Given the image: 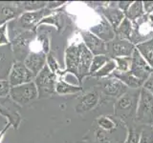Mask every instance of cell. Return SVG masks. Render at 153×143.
Masks as SVG:
<instances>
[{"mask_svg": "<svg viewBox=\"0 0 153 143\" xmlns=\"http://www.w3.org/2000/svg\"><path fill=\"white\" fill-rule=\"evenodd\" d=\"M139 94L140 89L130 90L119 97L114 105L115 116L123 122L135 120Z\"/></svg>", "mask_w": 153, "mask_h": 143, "instance_id": "1", "label": "cell"}, {"mask_svg": "<svg viewBox=\"0 0 153 143\" xmlns=\"http://www.w3.org/2000/svg\"><path fill=\"white\" fill-rule=\"evenodd\" d=\"M135 121L143 126H153V95L143 87L139 94Z\"/></svg>", "mask_w": 153, "mask_h": 143, "instance_id": "2", "label": "cell"}, {"mask_svg": "<svg viewBox=\"0 0 153 143\" xmlns=\"http://www.w3.org/2000/svg\"><path fill=\"white\" fill-rule=\"evenodd\" d=\"M36 31H24L14 36L11 41V46L14 61L24 62L31 52V44L35 40Z\"/></svg>", "mask_w": 153, "mask_h": 143, "instance_id": "3", "label": "cell"}, {"mask_svg": "<svg viewBox=\"0 0 153 143\" xmlns=\"http://www.w3.org/2000/svg\"><path fill=\"white\" fill-rule=\"evenodd\" d=\"M33 82H35L38 92V98H46L51 95L56 94V74H55L49 69L47 64L35 77Z\"/></svg>", "mask_w": 153, "mask_h": 143, "instance_id": "4", "label": "cell"}, {"mask_svg": "<svg viewBox=\"0 0 153 143\" xmlns=\"http://www.w3.org/2000/svg\"><path fill=\"white\" fill-rule=\"evenodd\" d=\"M10 98L18 105H27L38 98V92L33 81L12 87L10 91Z\"/></svg>", "mask_w": 153, "mask_h": 143, "instance_id": "5", "label": "cell"}, {"mask_svg": "<svg viewBox=\"0 0 153 143\" xmlns=\"http://www.w3.org/2000/svg\"><path fill=\"white\" fill-rule=\"evenodd\" d=\"M52 13V10L44 8L36 12H25L17 19L16 24L21 32L24 31H36L37 25L43 18L49 16Z\"/></svg>", "mask_w": 153, "mask_h": 143, "instance_id": "6", "label": "cell"}, {"mask_svg": "<svg viewBox=\"0 0 153 143\" xmlns=\"http://www.w3.org/2000/svg\"><path fill=\"white\" fill-rule=\"evenodd\" d=\"M36 76L24 64V62L14 61L10 74L8 76V81L11 87H16L22 84H26L35 80Z\"/></svg>", "mask_w": 153, "mask_h": 143, "instance_id": "7", "label": "cell"}, {"mask_svg": "<svg viewBox=\"0 0 153 143\" xmlns=\"http://www.w3.org/2000/svg\"><path fill=\"white\" fill-rule=\"evenodd\" d=\"M136 49V46L131 41L115 38L107 43V55L111 59L118 57H130Z\"/></svg>", "mask_w": 153, "mask_h": 143, "instance_id": "8", "label": "cell"}, {"mask_svg": "<svg viewBox=\"0 0 153 143\" xmlns=\"http://www.w3.org/2000/svg\"><path fill=\"white\" fill-rule=\"evenodd\" d=\"M129 72L140 79L143 83H145V81L153 73V70L146 63V61L143 59L140 52L135 49L131 55V66Z\"/></svg>", "mask_w": 153, "mask_h": 143, "instance_id": "9", "label": "cell"}, {"mask_svg": "<svg viewBox=\"0 0 153 143\" xmlns=\"http://www.w3.org/2000/svg\"><path fill=\"white\" fill-rule=\"evenodd\" d=\"M100 89H102V93L104 95L116 99L121 97L128 91L126 86L113 75H110L106 78H102Z\"/></svg>", "mask_w": 153, "mask_h": 143, "instance_id": "10", "label": "cell"}, {"mask_svg": "<svg viewBox=\"0 0 153 143\" xmlns=\"http://www.w3.org/2000/svg\"><path fill=\"white\" fill-rule=\"evenodd\" d=\"M100 99V93L97 88L87 91L79 98V103L76 105L75 110L78 114H84L98 106Z\"/></svg>", "mask_w": 153, "mask_h": 143, "instance_id": "11", "label": "cell"}, {"mask_svg": "<svg viewBox=\"0 0 153 143\" xmlns=\"http://www.w3.org/2000/svg\"><path fill=\"white\" fill-rule=\"evenodd\" d=\"M79 44H71L67 47L65 51V70L61 72L60 75H64L65 74H72L76 76L78 75L79 70Z\"/></svg>", "mask_w": 153, "mask_h": 143, "instance_id": "12", "label": "cell"}, {"mask_svg": "<svg viewBox=\"0 0 153 143\" xmlns=\"http://www.w3.org/2000/svg\"><path fill=\"white\" fill-rule=\"evenodd\" d=\"M81 36L83 39V44L93 55H107V43L103 42L89 31L81 32Z\"/></svg>", "mask_w": 153, "mask_h": 143, "instance_id": "13", "label": "cell"}, {"mask_svg": "<svg viewBox=\"0 0 153 143\" xmlns=\"http://www.w3.org/2000/svg\"><path fill=\"white\" fill-rule=\"evenodd\" d=\"M79 70L76 79L79 80V83L81 84L82 79L85 76H88L90 66L92 63V59L94 55L91 54V52L85 47L83 42L79 43Z\"/></svg>", "mask_w": 153, "mask_h": 143, "instance_id": "14", "label": "cell"}, {"mask_svg": "<svg viewBox=\"0 0 153 143\" xmlns=\"http://www.w3.org/2000/svg\"><path fill=\"white\" fill-rule=\"evenodd\" d=\"M14 63L11 43L0 46V80L8 79L12 67Z\"/></svg>", "mask_w": 153, "mask_h": 143, "instance_id": "15", "label": "cell"}, {"mask_svg": "<svg viewBox=\"0 0 153 143\" xmlns=\"http://www.w3.org/2000/svg\"><path fill=\"white\" fill-rule=\"evenodd\" d=\"M24 13L20 2L0 3V26L17 19Z\"/></svg>", "mask_w": 153, "mask_h": 143, "instance_id": "16", "label": "cell"}, {"mask_svg": "<svg viewBox=\"0 0 153 143\" xmlns=\"http://www.w3.org/2000/svg\"><path fill=\"white\" fill-rule=\"evenodd\" d=\"M46 56L47 55L42 51H31L26 59L24 60V64L33 75L36 76L46 66Z\"/></svg>", "mask_w": 153, "mask_h": 143, "instance_id": "17", "label": "cell"}, {"mask_svg": "<svg viewBox=\"0 0 153 143\" xmlns=\"http://www.w3.org/2000/svg\"><path fill=\"white\" fill-rule=\"evenodd\" d=\"M89 32H91L96 36H98L100 39H102L105 43L111 42L116 38L115 30L103 16L102 18V20L97 25H94L93 27L90 28Z\"/></svg>", "mask_w": 153, "mask_h": 143, "instance_id": "18", "label": "cell"}, {"mask_svg": "<svg viewBox=\"0 0 153 143\" xmlns=\"http://www.w3.org/2000/svg\"><path fill=\"white\" fill-rule=\"evenodd\" d=\"M102 16L106 19L109 22V24L113 27L114 30L120 26L123 19L126 18V13L122 12L121 10L118 8L117 5L111 4V5H107L102 9Z\"/></svg>", "mask_w": 153, "mask_h": 143, "instance_id": "19", "label": "cell"}, {"mask_svg": "<svg viewBox=\"0 0 153 143\" xmlns=\"http://www.w3.org/2000/svg\"><path fill=\"white\" fill-rule=\"evenodd\" d=\"M112 75L115 76V77H117L119 80H121L128 89L139 90V89H141L143 85L142 81L138 77H136L135 75H133L130 72H126V73H119V72L115 71Z\"/></svg>", "mask_w": 153, "mask_h": 143, "instance_id": "20", "label": "cell"}, {"mask_svg": "<svg viewBox=\"0 0 153 143\" xmlns=\"http://www.w3.org/2000/svg\"><path fill=\"white\" fill-rule=\"evenodd\" d=\"M136 50L153 70V38L136 45Z\"/></svg>", "mask_w": 153, "mask_h": 143, "instance_id": "21", "label": "cell"}, {"mask_svg": "<svg viewBox=\"0 0 153 143\" xmlns=\"http://www.w3.org/2000/svg\"><path fill=\"white\" fill-rule=\"evenodd\" d=\"M82 91V88L80 86L73 85L71 83L66 82L64 79L56 80V94L60 95H67V94H75L80 93Z\"/></svg>", "mask_w": 153, "mask_h": 143, "instance_id": "22", "label": "cell"}, {"mask_svg": "<svg viewBox=\"0 0 153 143\" xmlns=\"http://www.w3.org/2000/svg\"><path fill=\"white\" fill-rule=\"evenodd\" d=\"M145 14V10H143V5L142 1H135L132 2L131 6L129 7L127 12L126 13V18L130 20L132 23L136 22L140 18H142Z\"/></svg>", "mask_w": 153, "mask_h": 143, "instance_id": "23", "label": "cell"}, {"mask_svg": "<svg viewBox=\"0 0 153 143\" xmlns=\"http://www.w3.org/2000/svg\"><path fill=\"white\" fill-rule=\"evenodd\" d=\"M132 32H133V23L130 20H128L127 18H124L123 21L120 24V26L115 30L117 38L129 40V41L131 39Z\"/></svg>", "mask_w": 153, "mask_h": 143, "instance_id": "24", "label": "cell"}, {"mask_svg": "<svg viewBox=\"0 0 153 143\" xmlns=\"http://www.w3.org/2000/svg\"><path fill=\"white\" fill-rule=\"evenodd\" d=\"M116 71V62L114 59H110L106 64L103 65L97 73H95L91 76L92 77H98V78H106L108 76L112 75L114 72Z\"/></svg>", "mask_w": 153, "mask_h": 143, "instance_id": "25", "label": "cell"}, {"mask_svg": "<svg viewBox=\"0 0 153 143\" xmlns=\"http://www.w3.org/2000/svg\"><path fill=\"white\" fill-rule=\"evenodd\" d=\"M97 123H98V126L100 129H102V131L107 132V133L114 131L118 125L116 120H114L113 118L106 116H102L98 117Z\"/></svg>", "mask_w": 153, "mask_h": 143, "instance_id": "26", "label": "cell"}, {"mask_svg": "<svg viewBox=\"0 0 153 143\" xmlns=\"http://www.w3.org/2000/svg\"><path fill=\"white\" fill-rule=\"evenodd\" d=\"M111 59L108 55H94L93 59H92V63L90 66V70H89V76L94 74L95 73L102 68L103 65H105L107 62Z\"/></svg>", "mask_w": 153, "mask_h": 143, "instance_id": "27", "label": "cell"}, {"mask_svg": "<svg viewBox=\"0 0 153 143\" xmlns=\"http://www.w3.org/2000/svg\"><path fill=\"white\" fill-rule=\"evenodd\" d=\"M24 13L25 12H36L46 8L47 2L45 1H24L20 2Z\"/></svg>", "mask_w": 153, "mask_h": 143, "instance_id": "28", "label": "cell"}, {"mask_svg": "<svg viewBox=\"0 0 153 143\" xmlns=\"http://www.w3.org/2000/svg\"><path fill=\"white\" fill-rule=\"evenodd\" d=\"M116 62V72L119 73H126L130 70L131 56L130 57H118L114 59Z\"/></svg>", "mask_w": 153, "mask_h": 143, "instance_id": "29", "label": "cell"}, {"mask_svg": "<svg viewBox=\"0 0 153 143\" xmlns=\"http://www.w3.org/2000/svg\"><path fill=\"white\" fill-rule=\"evenodd\" d=\"M139 143H153V126L146 125L141 129Z\"/></svg>", "mask_w": 153, "mask_h": 143, "instance_id": "30", "label": "cell"}, {"mask_svg": "<svg viewBox=\"0 0 153 143\" xmlns=\"http://www.w3.org/2000/svg\"><path fill=\"white\" fill-rule=\"evenodd\" d=\"M46 62H47V66L49 67V69L54 73L55 74H60L61 71H60V67L57 63V61L56 59V57L53 55L52 52H49V54L46 56Z\"/></svg>", "mask_w": 153, "mask_h": 143, "instance_id": "31", "label": "cell"}, {"mask_svg": "<svg viewBox=\"0 0 153 143\" xmlns=\"http://www.w3.org/2000/svg\"><path fill=\"white\" fill-rule=\"evenodd\" d=\"M95 137L97 143H115L111 136L107 135V132H104L100 128L95 130Z\"/></svg>", "mask_w": 153, "mask_h": 143, "instance_id": "32", "label": "cell"}, {"mask_svg": "<svg viewBox=\"0 0 153 143\" xmlns=\"http://www.w3.org/2000/svg\"><path fill=\"white\" fill-rule=\"evenodd\" d=\"M139 139H140V131H137L134 128H128L127 136L123 143H139Z\"/></svg>", "mask_w": 153, "mask_h": 143, "instance_id": "33", "label": "cell"}, {"mask_svg": "<svg viewBox=\"0 0 153 143\" xmlns=\"http://www.w3.org/2000/svg\"><path fill=\"white\" fill-rule=\"evenodd\" d=\"M11 85H10L8 79L0 80V98H6L10 95L11 91Z\"/></svg>", "mask_w": 153, "mask_h": 143, "instance_id": "34", "label": "cell"}, {"mask_svg": "<svg viewBox=\"0 0 153 143\" xmlns=\"http://www.w3.org/2000/svg\"><path fill=\"white\" fill-rule=\"evenodd\" d=\"M7 31H8V23L0 26V46L8 45L10 44L9 37L7 36Z\"/></svg>", "mask_w": 153, "mask_h": 143, "instance_id": "35", "label": "cell"}, {"mask_svg": "<svg viewBox=\"0 0 153 143\" xmlns=\"http://www.w3.org/2000/svg\"><path fill=\"white\" fill-rule=\"evenodd\" d=\"M143 88L147 90L148 92L153 95V73L149 75V77L145 81V83L143 85Z\"/></svg>", "mask_w": 153, "mask_h": 143, "instance_id": "36", "label": "cell"}, {"mask_svg": "<svg viewBox=\"0 0 153 143\" xmlns=\"http://www.w3.org/2000/svg\"><path fill=\"white\" fill-rule=\"evenodd\" d=\"M131 4H132L131 1H120L117 3V6L122 12L126 13L127 12V10L129 9V7L131 6Z\"/></svg>", "mask_w": 153, "mask_h": 143, "instance_id": "37", "label": "cell"}, {"mask_svg": "<svg viewBox=\"0 0 153 143\" xmlns=\"http://www.w3.org/2000/svg\"><path fill=\"white\" fill-rule=\"evenodd\" d=\"M143 10H145V13H153V1H145L143 2Z\"/></svg>", "mask_w": 153, "mask_h": 143, "instance_id": "38", "label": "cell"}, {"mask_svg": "<svg viewBox=\"0 0 153 143\" xmlns=\"http://www.w3.org/2000/svg\"><path fill=\"white\" fill-rule=\"evenodd\" d=\"M62 4H64V2H47V5H46V8L49 9V10H54L56 9V7H59L61 6Z\"/></svg>", "mask_w": 153, "mask_h": 143, "instance_id": "39", "label": "cell"}]
</instances>
